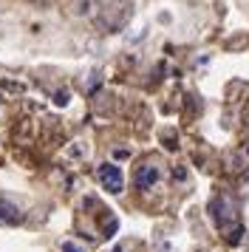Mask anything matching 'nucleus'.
I'll return each mask as SVG.
<instances>
[{
    "mask_svg": "<svg viewBox=\"0 0 249 252\" xmlns=\"http://www.w3.org/2000/svg\"><path fill=\"white\" fill-rule=\"evenodd\" d=\"M60 250H62V252H85V247L77 244V241H62V244H60Z\"/></svg>",
    "mask_w": 249,
    "mask_h": 252,
    "instance_id": "nucleus-5",
    "label": "nucleus"
},
{
    "mask_svg": "<svg viewBox=\"0 0 249 252\" xmlns=\"http://www.w3.org/2000/svg\"><path fill=\"white\" fill-rule=\"evenodd\" d=\"M210 210H213L215 224H218L221 229H226V224H232V221H235V207H232V201H229L226 195H218L213 204H210Z\"/></svg>",
    "mask_w": 249,
    "mask_h": 252,
    "instance_id": "nucleus-2",
    "label": "nucleus"
},
{
    "mask_svg": "<svg viewBox=\"0 0 249 252\" xmlns=\"http://www.w3.org/2000/svg\"><path fill=\"white\" fill-rule=\"evenodd\" d=\"M156 182H158V167H153V164H145V167H139V170H136V187L150 190Z\"/></svg>",
    "mask_w": 249,
    "mask_h": 252,
    "instance_id": "nucleus-4",
    "label": "nucleus"
},
{
    "mask_svg": "<svg viewBox=\"0 0 249 252\" xmlns=\"http://www.w3.org/2000/svg\"><path fill=\"white\" fill-rule=\"evenodd\" d=\"M65 102H68V94L60 91V94H57V105H65Z\"/></svg>",
    "mask_w": 249,
    "mask_h": 252,
    "instance_id": "nucleus-6",
    "label": "nucleus"
},
{
    "mask_svg": "<svg viewBox=\"0 0 249 252\" xmlns=\"http://www.w3.org/2000/svg\"><path fill=\"white\" fill-rule=\"evenodd\" d=\"M96 176H99V184L105 187V190H108V193L116 195V193H122V190H124L122 167H116V164H111V161H105V164L99 167V173H96Z\"/></svg>",
    "mask_w": 249,
    "mask_h": 252,
    "instance_id": "nucleus-1",
    "label": "nucleus"
},
{
    "mask_svg": "<svg viewBox=\"0 0 249 252\" xmlns=\"http://www.w3.org/2000/svg\"><path fill=\"white\" fill-rule=\"evenodd\" d=\"M20 221H23L20 207L6 201V198H0V227H17Z\"/></svg>",
    "mask_w": 249,
    "mask_h": 252,
    "instance_id": "nucleus-3",
    "label": "nucleus"
}]
</instances>
